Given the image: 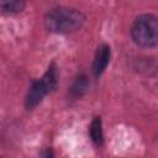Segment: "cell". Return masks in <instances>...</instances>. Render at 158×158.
I'll return each mask as SVG.
<instances>
[{"mask_svg":"<svg viewBox=\"0 0 158 158\" xmlns=\"http://www.w3.org/2000/svg\"><path fill=\"white\" fill-rule=\"evenodd\" d=\"M85 21L84 15L73 7H56L44 16V26L56 33H70L79 30Z\"/></svg>","mask_w":158,"mask_h":158,"instance_id":"cell-1","label":"cell"},{"mask_svg":"<svg viewBox=\"0 0 158 158\" xmlns=\"http://www.w3.org/2000/svg\"><path fill=\"white\" fill-rule=\"evenodd\" d=\"M26 0H0V7L2 12L17 14L25 9Z\"/></svg>","mask_w":158,"mask_h":158,"instance_id":"cell-5","label":"cell"},{"mask_svg":"<svg viewBox=\"0 0 158 158\" xmlns=\"http://www.w3.org/2000/svg\"><path fill=\"white\" fill-rule=\"evenodd\" d=\"M90 137L96 144H102L104 141V135H102V125H101V118L95 117L90 125Z\"/></svg>","mask_w":158,"mask_h":158,"instance_id":"cell-6","label":"cell"},{"mask_svg":"<svg viewBox=\"0 0 158 158\" xmlns=\"http://www.w3.org/2000/svg\"><path fill=\"white\" fill-rule=\"evenodd\" d=\"M57 81H58L57 69L54 65H51L48 70L44 73V75L41 79L33 81L32 85L30 86V90L26 96V107L28 110L36 107L43 100V98L57 86Z\"/></svg>","mask_w":158,"mask_h":158,"instance_id":"cell-3","label":"cell"},{"mask_svg":"<svg viewBox=\"0 0 158 158\" xmlns=\"http://www.w3.org/2000/svg\"><path fill=\"white\" fill-rule=\"evenodd\" d=\"M110 62V47L107 44H102L98 48L94 62H93V73L94 75H100L106 69Z\"/></svg>","mask_w":158,"mask_h":158,"instance_id":"cell-4","label":"cell"},{"mask_svg":"<svg viewBox=\"0 0 158 158\" xmlns=\"http://www.w3.org/2000/svg\"><path fill=\"white\" fill-rule=\"evenodd\" d=\"M86 88H88L86 77L81 75V77H79V78L77 79V81L74 83V85H73V88H72V93H73V95H75V96H80V95L86 90Z\"/></svg>","mask_w":158,"mask_h":158,"instance_id":"cell-7","label":"cell"},{"mask_svg":"<svg viewBox=\"0 0 158 158\" xmlns=\"http://www.w3.org/2000/svg\"><path fill=\"white\" fill-rule=\"evenodd\" d=\"M133 42L143 48H151L158 44V17L151 14L138 16L131 27Z\"/></svg>","mask_w":158,"mask_h":158,"instance_id":"cell-2","label":"cell"}]
</instances>
